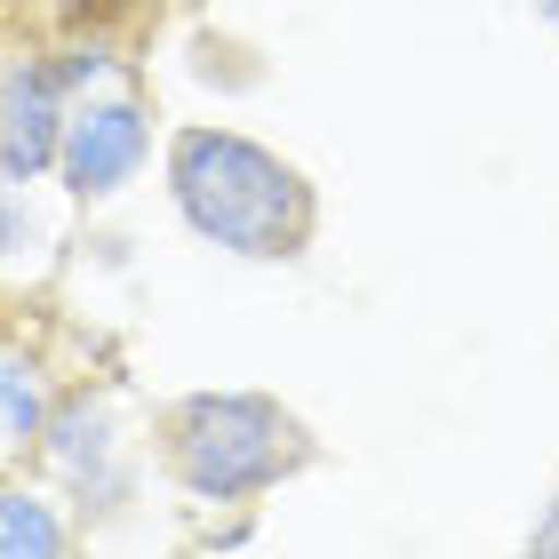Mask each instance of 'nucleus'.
I'll list each match as a JSON object with an SVG mask.
<instances>
[{"label":"nucleus","mask_w":559,"mask_h":559,"mask_svg":"<svg viewBox=\"0 0 559 559\" xmlns=\"http://www.w3.org/2000/svg\"><path fill=\"white\" fill-rule=\"evenodd\" d=\"M0 431L9 440H33L40 431V384H33L24 360H0Z\"/></svg>","instance_id":"nucleus-6"},{"label":"nucleus","mask_w":559,"mask_h":559,"mask_svg":"<svg viewBox=\"0 0 559 559\" xmlns=\"http://www.w3.org/2000/svg\"><path fill=\"white\" fill-rule=\"evenodd\" d=\"M105 72H112V57H105V48H72L64 81H105Z\"/></svg>","instance_id":"nucleus-7"},{"label":"nucleus","mask_w":559,"mask_h":559,"mask_svg":"<svg viewBox=\"0 0 559 559\" xmlns=\"http://www.w3.org/2000/svg\"><path fill=\"white\" fill-rule=\"evenodd\" d=\"M57 160L72 176V192H120L144 160V112L136 105H88L64 120Z\"/></svg>","instance_id":"nucleus-3"},{"label":"nucleus","mask_w":559,"mask_h":559,"mask_svg":"<svg viewBox=\"0 0 559 559\" xmlns=\"http://www.w3.org/2000/svg\"><path fill=\"white\" fill-rule=\"evenodd\" d=\"M544 9H551V16H559V0H544Z\"/></svg>","instance_id":"nucleus-9"},{"label":"nucleus","mask_w":559,"mask_h":559,"mask_svg":"<svg viewBox=\"0 0 559 559\" xmlns=\"http://www.w3.org/2000/svg\"><path fill=\"white\" fill-rule=\"evenodd\" d=\"M57 544H64V527L33 496H0V551H57Z\"/></svg>","instance_id":"nucleus-5"},{"label":"nucleus","mask_w":559,"mask_h":559,"mask_svg":"<svg viewBox=\"0 0 559 559\" xmlns=\"http://www.w3.org/2000/svg\"><path fill=\"white\" fill-rule=\"evenodd\" d=\"M176 200L216 248L240 257H296L312 233V192L296 185V168L224 129H192L176 144Z\"/></svg>","instance_id":"nucleus-1"},{"label":"nucleus","mask_w":559,"mask_h":559,"mask_svg":"<svg viewBox=\"0 0 559 559\" xmlns=\"http://www.w3.org/2000/svg\"><path fill=\"white\" fill-rule=\"evenodd\" d=\"M536 551H559V520H544V527H536Z\"/></svg>","instance_id":"nucleus-8"},{"label":"nucleus","mask_w":559,"mask_h":559,"mask_svg":"<svg viewBox=\"0 0 559 559\" xmlns=\"http://www.w3.org/2000/svg\"><path fill=\"white\" fill-rule=\"evenodd\" d=\"M57 160V81L48 72H24L0 105V168L9 176H33Z\"/></svg>","instance_id":"nucleus-4"},{"label":"nucleus","mask_w":559,"mask_h":559,"mask_svg":"<svg viewBox=\"0 0 559 559\" xmlns=\"http://www.w3.org/2000/svg\"><path fill=\"white\" fill-rule=\"evenodd\" d=\"M176 464L200 496H248L296 464V424L272 400H192Z\"/></svg>","instance_id":"nucleus-2"}]
</instances>
